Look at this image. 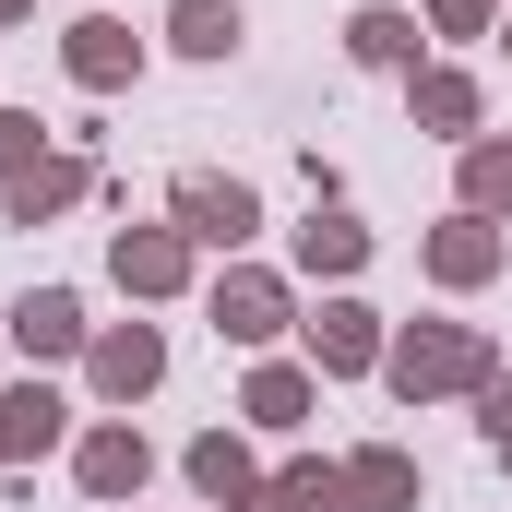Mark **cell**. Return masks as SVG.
I'll return each instance as SVG.
<instances>
[{
  "label": "cell",
  "mask_w": 512,
  "mask_h": 512,
  "mask_svg": "<svg viewBox=\"0 0 512 512\" xmlns=\"http://www.w3.org/2000/svg\"><path fill=\"white\" fill-rule=\"evenodd\" d=\"M382 382L405 405H429V393H477L489 382V334L477 322H417L405 346H382Z\"/></svg>",
  "instance_id": "1"
},
{
  "label": "cell",
  "mask_w": 512,
  "mask_h": 512,
  "mask_svg": "<svg viewBox=\"0 0 512 512\" xmlns=\"http://www.w3.org/2000/svg\"><path fill=\"white\" fill-rule=\"evenodd\" d=\"M84 370H96L108 405H131V393L167 382V334H155V322H120V334H96V346H84Z\"/></svg>",
  "instance_id": "4"
},
{
  "label": "cell",
  "mask_w": 512,
  "mask_h": 512,
  "mask_svg": "<svg viewBox=\"0 0 512 512\" xmlns=\"http://www.w3.org/2000/svg\"><path fill=\"white\" fill-rule=\"evenodd\" d=\"M477 429H489V453H512V370L477 382Z\"/></svg>",
  "instance_id": "22"
},
{
  "label": "cell",
  "mask_w": 512,
  "mask_h": 512,
  "mask_svg": "<svg viewBox=\"0 0 512 512\" xmlns=\"http://www.w3.org/2000/svg\"><path fill=\"white\" fill-rule=\"evenodd\" d=\"M108 262H120L131 298H179V286H191V239H179V227H120Z\"/></svg>",
  "instance_id": "7"
},
{
  "label": "cell",
  "mask_w": 512,
  "mask_h": 512,
  "mask_svg": "<svg viewBox=\"0 0 512 512\" xmlns=\"http://www.w3.org/2000/svg\"><path fill=\"white\" fill-rule=\"evenodd\" d=\"M60 417H72V405H60V393H0V465H12V453H48V441H60Z\"/></svg>",
  "instance_id": "16"
},
{
  "label": "cell",
  "mask_w": 512,
  "mask_h": 512,
  "mask_svg": "<svg viewBox=\"0 0 512 512\" xmlns=\"http://www.w3.org/2000/svg\"><path fill=\"white\" fill-rule=\"evenodd\" d=\"M191 489H203L215 512H251V501H262V465L227 441V429H203V441H191Z\"/></svg>",
  "instance_id": "10"
},
{
  "label": "cell",
  "mask_w": 512,
  "mask_h": 512,
  "mask_svg": "<svg viewBox=\"0 0 512 512\" xmlns=\"http://www.w3.org/2000/svg\"><path fill=\"white\" fill-rule=\"evenodd\" d=\"M36 167V108H0V179H24Z\"/></svg>",
  "instance_id": "23"
},
{
  "label": "cell",
  "mask_w": 512,
  "mask_h": 512,
  "mask_svg": "<svg viewBox=\"0 0 512 512\" xmlns=\"http://www.w3.org/2000/svg\"><path fill=\"white\" fill-rule=\"evenodd\" d=\"M417 120L465 143V131H477V84H465V72H417Z\"/></svg>",
  "instance_id": "20"
},
{
  "label": "cell",
  "mask_w": 512,
  "mask_h": 512,
  "mask_svg": "<svg viewBox=\"0 0 512 512\" xmlns=\"http://www.w3.org/2000/svg\"><path fill=\"white\" fill-rule=\"evenodd\" d=\"M346 48H358L370 72H405V60H417V12H393V0H370V12L346 24Z\"/></svg>",
  "instance_id": "17"
},
{
  "label": "cell",
  "mask_w": 512,
  "mask_h": 512,
  "mask_svg": "<svg viewBox=\"0 0 512 512\" xmlns=\"http://www.w3.org/2000/svg\"><path fill=\"white\" fill-rule=\"evenodd\" d=\"M251 24H239V0H167V48H191V60H227Z\"/></svg>",
  "instance_id": "15"
},
{
  "label": "cell",
  "mask_w": 512,
  "mask_h": 512,
  "mask_svg": "<svg viewBox=\"0 0 512 512\" xmlns=\"http://www.w3.org/2000/svg\"><path fill=\"white\" fill-rule=\"evenodd\" d=\"M501 48H512V24H501Z\"/></svg>",
  "instance_id": "26"
},
{
  "label": "cell",
  "mask_w": 512,
  "mask_h": 512,
  "mask_svg": "<svg viewBox=\"0 0 512 512\" xmlns=\"http://www.w3.org/2000/svg\"><path fill=\"white\" fill-rule=\"evenodd\" d=\"M215 334H227V346H274V334H286V274H262V262L215 274Z\"/></svg>",
  "instance_id": "3"
},
{
  "label": "cell",
  "mask_w": 512,
  "mask_h": 512,
  "mask_svg": "<svg viewBox=\"0 0 512 512\" xmlns=\"http://www.w3.org/2000/svg\"><path fill=\"white\" fill-rule=\"evenodd\" d=\"M346 501H358V512H417V465H405L393 441L346 453Z\"/></svg>",
  "instance_id": "13"
},
{
  "label": "cell",
  "mask_w": 512,
  "mask_h": 512,
  "mask_svg": "<svg viewBox=\"0 0 512 512\" xmlns=\"http://www.w3.org/2000/svg\"><path fill=\"white\" fill-rule=\"evenodd\" d=\"M167 215H179V239H191V251H239V239L262 227L251 179H215V167H191V179L167 191Z\"/></svg>",
  "instance_id": "2"
},
{
  "label": "cell",
  "mask_w": 512,
  "mask_h": 512,
  "mask_svg": "<svg viewBox=\"0 0 512 512\" xmlns=\"http://www.w3.org/2000/svg\"><path fill=\"white\" fill-rule=\"evenodd\" d=\"M429 274H441V286H489V274H501V227H489V215H453V227L429 239Z\"/></svg>",
  "instance_id": "12"
},
{
  "label": "cell",
  "mask_w": 512,
  "mask_h": 512,
  "mask_svg": "<svg viewBox=\"0 0 512 512\" xmlns=\"http://www.w3.org/2000/svg\"><path fill=\"white\" fill-rule=\"evenodd\" d=\"M310 370H334V382L382 370V310H358V298H322V310H310Z\"/></svg>",
  "instance_id": "5"
},
{
  "label": "cell",
  "mask_w": 512,
  "mask_h": 512,
  "mask_svg": "<svg viewBox=\"0 0 512 512\" xmlns=\"http://www.w3.org/2000/svg\"><path fill=\"white\" fill-rule=\"evenodd\" d=\"M358 262H370V227H358V215H334V203H322V215L298 227V274H334V286H346Z\"/></svg>",
  "instance_id": "14"
},
{
  "label": "cell",
  "mask_w": 512,
  "mask_h": 512,
  "mask_svg": "<svg viewBox=\"0 0 512 512\" xmlns=\"http://www.w3.org/2000/svg\"><path fill=\"white\" fill-rule=\"evenodd\" d=\"M12 346H24V358H72V346H84V298H72V286H36V298L12 310Z\"/></svg>",
  "instance_id": "11"
},
{
  "label": "cell",
  "mask_w": 512,
  "mask_h": 512,
  "mask_svg": "<svg viewBox=\"0 0 512 512\" xmlns=\"http://www.w3.org/2000/svg\"><path fill=\"white\" fill-rule=\"evenodd\" d=\"M429 24H441V36H477V24H489V0H429Z\"/></svg>",
  "instance_id": "24"
},
{
  "label": "cell",
  "mask_w": 512,
  "mask_h": 512,
  "mask_svg": "<svg viewBox=\"0 0 512 512\" xmlns=\"http://www.w3.org/2000/svg\"><path fill=\"white\" fill-rule=\"evenodd\" d=\"M60 60H72V84H84V96H108V84H131V72H143V36H131L120 12H84V24L60 36Z\"/></svg>",
  "instance_id": "6"
},
{
  "label": "cell",
  "mask_w": 512,
  "mask_h": 512,
  "mask_svg": "<svg viewBox=\"0 0 512 512\" xmlns=\"http://www.w3.org/2000/svg\"><path fill=\"white\" fill-rule=\"evenodd\" d=\"M465 215H512V143H465Z\"/></svg>",
  "instance_id": "21"
},
{
  "label": "cell",
  "mask_w": 512,
  "mask_h": 512,
  "mask_svg": "<svg viewBox=\"0 0 512 512\" xmlns=\"http://www.w3.org/2000/svg\"><path fill=\"white\" fill-rule=\"evenodd\" d=\"M12 12H36V0H0V24H12Z\"/></svg>",
  "instance_id": "25"
},
{
  "label": "cell",
  "mask_w": 512,
  "mask_h": 512,
  "mask_svg": "<svg viewBox=\"0 0 512 512\" xmlns=\"http://www.w3.org/2000/svg\"><path fill=\"white\" fill-rule=\"evenodd\" d=\"M72 465H84V489H96V501H131V489L155 477V441L108 417V429H84V453H72Z\"/></svg>",
  "instance_id": "8"
},
{
  "label": "cell",
  "mask_w": 512,
  "mask_h": 512,
  "mask_svg": "<svg viewBox=\"0 0 512 512\" xmlns=\"http://www.w3.org/2000/svg\"><path fill=\"white\" fill-rule=\"evenodd\" d=\"M84 191H96V167H84V155H36V167L12 179V227H48V215H72Z\"/></svg>",
  "instance_id": "9"
},
{
  "label": "cell",
  "mask_w": 512,
  "mask_h": 512,
  "mask_svg": "<svg viewBox=\"0 0 512 512\" xmlns=\"http://www.w3.org/2000/svg\"><path fill=\"white\" fill-rule=\"evenodd\" d=\"M251 512H346V465H286V477H262Z\"/></svg>",
  "instance_id": "18"
},
{
  "label": "cell",
  "mask_w": 512,
  "mask_h": 512,
  "mask_svg": "<svg viewBox=\"0 0 512 512\" xmlns=\"http://www.w3.org/2000/svg\"><path fill=\"white\" fill-rule=\"evenodd\" d=\"M298 417H310V370H286V358L251 370V429H298Z\"/></svg>",
  "instance_id": "19"
}]
</instances>
